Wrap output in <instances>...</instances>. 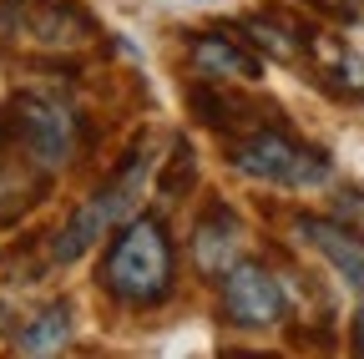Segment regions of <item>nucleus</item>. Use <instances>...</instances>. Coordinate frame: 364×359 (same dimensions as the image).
<instances>
[{
  "mask_svg": "<svg viewBox=\"0 0 364 359\" xmlns=\"http://www.w3.org/2000/svg\"><path fill=\"white\" fill-rule=\"evenodd\" d=\"M188 56H193V71L208 81H258L263 76V61L253 56V46L233 41L228 31H198L188 41Z\"/></svg>",
  "mask_w": 364,
  "mask_h": 359,
  "instance_id": "8",
  "label": "nucleus"
},
{
  "mask_svg": "<svg viewBox=\"0 0 364 359\" xmlns=\"http://www.w3.org/2000/svg\"><path fill=\"white\" fill-rule=\"evenodd\" d=\"M233 167L243 177H258V183H273V188H318L329 183V157L318 147H304L294 142L289 132H248L243 142H233Z\"/></svg>",
  "mask_w": 364,
  "mask_h": 359,
  "instance_id": "3",
  "label": "nucleus"
},
{
  "mask_svg": "<svg viewBox=\"0 0 364 359\" xmlns=\"http://www.w3.org/2000/svg\"><path fill=\"white\" fill-rule=\"evenodd\" d=\"M0 147H21L26 162L56 172L76 157V112L51 97H11L0 107Z\"/></svg>",
  "mask_w": 364,
  "mask_h": 359,
  "instance_id": "2",
  "label": "nucleus"
},
{
  "mask_svg": "<svg viewBox=\"0 0 364 359\" xmlns=\"http://www.w3.org/2000/svg\"><path fill=\"white\" fill-rule=\"evenodd\" d=\"M354 354H364V309L354 314Z\"/></svg>",
  "mask_w": 364,
  "mask_h": 359,
  "instance_id": "17",
  "label": "nucleus"
},
{
  "mask_svg": "<svg viewBox=\"0 0 364 359\" xmlns=\"http://www.w3.org/2000/svg\"><path fill=\"white\" fill-rule=\"evenodd\" d=\"M26 31L46 51H76L97 36V21H91V11L76 6V0H31Z\"/></svg>",
  "mask_w": 364,
  "mask_h": 359,
  "instance_id": "7",
  "label": "nucleus"
},
{
  "mask_svg": "<svg viewBox=\"0 0 364 359\" xmlns=\"http://www.w3.org/2000/svg\"><path fill=\"white\" fill-rule=\"evenodd\" d=\"M243 36L253 41L263 56H273V61H299L309 51V41H314L304 26H294L284 16H248L243 21Z\"/></svg>",
  "mask_w": 364,
  "mask_h": 359,
  "instance_id": "10",
  "label": "nucleus"
},
{
  "mask_svg": "<svg viewBox=\"0 0 364 359\" xmlns=\"http://www.w3.org/2000/svg\"><path fill=\"white\" fill-rule=\"evenodd\" d=\"M238 258H243V223L233 218L228 203H213L193 228V263H198V274L223 279Z\"/></svg>",
  "mask_w": 364,
  "mask_h": 359,
  "instance_id": "6",
  "label": "nucleus"
},
{
  "mask_svg": "<svg viewBox=\"0 0 364 359\" xmlns=\"http://www.w3.org/2000/svg\"><path fill=\"white\" fill-rule=\"evenodd\" d=\"M142 172H147V162H142V152L132 147V157L117 167V177L102 188V193H91L76 213H71V223L56 233V263H71V258H81L91 243H102L117 223L132 213V203H136V193H142Z\"/></svg>",
  "mask_w": 364,
  "mask_h": 359,
  "instance_id": "4",
  "label": "nucleus"
},
{
  "mask_svg": "<svg viewBox=\"0 0 364 359\" xmlns=\"http://www.w3.org/2000/svg\"><path fill=\"white\" fill-rule=\"evenodd\" d=\"M66 339H71V304L56 299L16 334V349L21 354H56V349H66Z\"/></svg>",
  "mask_w": 364,
  "mask_h": 359,
  "instance_id": "12",
  "label": "nucleus"
},
{
  "mask_svg": "<svg viewBox=\"0 0 364 359\" xmlns=\"http://www.w3.org/2000/svg\"><path fill=\"white\" fill-rule=\"evenodd\" d=\"M193 183H198V152H193L188 137H177V142H172V157H167V167H162V177H157V193H162L167 203H177V198L193 193Z\"/></svg>",
  "mask_w": 364,
  "mask_h": 359,
  "instance_id": "14",
  "label": "nucleus"
},
{
  "mask_svg": "<svg viewBox=\"0 0 364 359\" xmlns=\"http://www.w3.org/2000/svg\"><path fill=\"white\" fill-rule=\"evenodd\" d=\"M309 6L318 16H329V21H344V26H359L364 21V0H309Z\"/></svg>",
  "mask_w": 364,
  "mask_h": 359,
  "instance_id": "15",
  "label": "nucleus"
},
{
  "mask_svg": "<svg viewBox=\"0 0 364 359\" xmlns=\"http://www.w3.org/2000/svg\"><path fill=\"white\" fill-rule=\"evenodd\" d=\"M188 112H193L203 127H213V132L238 127V117H243V107L228 97V92H218V81H208V76L188 86Z\"/></svg>",
  "mask_w": 364,
  "mask_h": 359,
  "instance_id": "13",
  "label": "nucleus"
},
{
  "mask_svg": "<svg viewBox=\"0 0 364 359\" xmlns=\"http://www.w3.org/2000/svg\"><path fill=\"white\" fill-rule=\"evenodd\" d=\"M16 11H21V0H0V31L16 21Z\"/></svg>",
  "mask_w": 364,
  "mask_h": 359,
  "instance_id": "16",
  "label": "nucleus"
},
{
  "mask_svg": "<svg viewBox=\"0 0 364 359\" xmlns=\"http://www.w3.org/2000/svg\"><path fill=\"white\" fill-rule=\"evenodd\" d=\"M294 233H299L309 248L324 253V258L339 268V279H344V284L364 289V233L344 228V223H334V218H299V223H294Z\"/></svg>",
  "mask_w": 364,
  "mask_h": 359,
  "instance_id": "9",
  "label": "nucleus"
},
{
  "mask_svg": "<svg viewBox=\"0 0 364 359\" xmlns=\"http://www.w3.org/2000/svg\"><path fill=\"white\" fill-rule=\"evenodd\" d=\"M46 177L36 162H0V223H16L26 208L46 198Z\"/></svg>",
  "mask_w": 364,
  "mask_h": 359,
  "instance_id": "11",
  "label": "nucleus"
},
{
  "mask_svg": "<svg viewBox=\"0 0 364 359\" xmlns=\"http://www.w3.org/2000/svg\"><path fill=\"white\" fill-rule=\"evenodd\" d=\"M218 299H223V319L238 329H273L284 319V284L268 274L263 263H233L218 279Z\"/></svg>",
  "mask_w": 364,
  "mask_h": 359,
  "instance_id": "5",
  "label": "nucleus"
},
{
  "mask_svg": "<svg viewBox=\"0 0 364 359\" xmlns=\"http://www.w3.org/2000/svg\"><path fill=\"white\" fill-rule=\"evenodd\" d=\"M172 274H177V253H172L167 223L142 213V218L122 223V233L112 238L97 279L127 309H157L172 294Z\"/></svg>",
  "mask_w": 364,
  "mask_h": 359,
  "instance_id": "1",
  "label": "nucleus"
}]
</instances>
